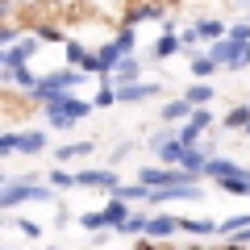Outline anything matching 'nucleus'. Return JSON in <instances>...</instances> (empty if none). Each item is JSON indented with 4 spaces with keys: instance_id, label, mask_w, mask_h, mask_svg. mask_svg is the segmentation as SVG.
<instances>
[{
    "instance_id": "1",
    "label": "nucleus",
    "mask_w": 250,
    "mask_h": 250,
    "mask_svg": "<svg viewBox=\"0 0 250 250\" xmlns=\"http://www.w3.org/2000/svg\"><path fill=\"white\" fill-rule=\"evenodd\" d=\"M50 125H59V129H67V125H75L80 117H88V100H75V96H54L50 104Z\"/></svg>"
},
{
    "instance_id": "2",
    "label": "nucleus",
    "mask_w": 250,
    "mask_h": 250,
    "mask_svg": "<svg viewBox=\"0 0 250 250\" xmlns=\"http://www.w3.org/2000/svg\"><path fill=\"white\" fill-rule=\"evenodd\" d=\"M0 113H4L9 125L29 121V117H34V96H21L17 88H0Z\"/></svg>"
},
{
    "instance_id": "3",
    "label": "nucleus",
    "mask_w": 250,
    "mask_h": 250,
    "mask_svg": "<svg viewBox=\"0 0 250 250\" xmlns=\"http://www.w3.org/2000/svg\"><path fill=\"white\" fill-rule=\"evenodd\" d=\"M129 221V205H125V200H108L104 208H100V213H88L83 217V225H88V229H108V225H113V229H121V225Z\"/></svg>"
},
{
    "instance_id": "4",
    "label": "nucleus",
    "mask_w": 250,
    "mask_h": 250,
    "mask_svg": "<svg viewBox=\"0 0 250 250\" xmlns=\"http://www.w3.org/2000/svg\"><path fill=\"white\" fill-rule=\"evenodd\" d=\"M208 59L213 62H229V67H242V62H250V46L221 38V42H213V54H208Z\"/></svg>"
},
{
    "instance_id": "5",
    "label": "nucleus",
    "mask_w": 250,
    "mask_h": 250,
    "mask_svg": "<svg viewBox=\"0 0 250 250\" xmlns=\"http://www.w3.org/2000/svg\"><path fill=\"white\" fill-rule=\"evenodd\" d=\"M142 184H159V188H188V184H192V171L150 167V171H142Z\"/></svg>"
},
{
    "instance_id": "6",
    "label": "nucleus",
    "mask_w": 250,
    "mask_h": 250,
    "mask_svg": "<svg viewBox=\"0 0 250 250\" xmlns=\"http://www.w3.org/2000/svg\"><path fill=\"white\" fill-rule=\"evenodd\" d=\"M29 196H34V200H46L50 192H46V188H34V184H13L9 192H0V205L13 208V205H21V200H29Z\"/></svg>"
},
{
    "instance_id": "7",
    "label": "nucleus",
    "mask_w": 250,
    "mask_h": 250,
    "mask_svg": "<svg viewBox=\"0 0 250 250\" xmlns=\"http://www.w3.org/2000/svg\"><path fill=\"white\" fill-rule=\"evenodd\" d=\"M175 229H179V217L159 213V217H150V229H146V238H150V242H167Z\"/></svg>"
},
{
    "instance_id": "8",
    "label": "nucleus",
    "mask_w": 250,
    "mask_h": 250,
    "mask_svg": "<svg viewBox=\"0 0 250 250\" xmlns=\"http://www.w3.org/2000/svg\"><path fill=\"white\" fill-rule=\"evenodd\" d=\"M75 184H83V188H108V192H117V175L113 171H80V175H75Z\"/></svg>"
},
{
    "instance_id": "9",
    "label": "nucleus",
    "mask_w": 250,
    "mask_h": 250,
    "mask_svg": "<svg viewBox=\"0 0 250 250\" xmlns=\"http://www.w3.org/2000/svg\"><path fill=\"white\" fill-rule=\"evenodd\" d=\"M154 205H167V200H200L196 188H159V192H150Z\"/></svg>"
},
{
    "instance_id": "10",
    "label": "nucleus",
    "mask_w": 250,
    "mask_h": 250,
    "mask_svg": "<svg viewBox=\"0 0 250 250\" xmlns=\"http://www.w3.org/2000/svg\"><path fill=\"white\" fill-rule=\"evenodd\" d=\"M205 175H213L217 184H221V179H233V175H242V167H238V163H229V159H208Z\"/></svg>"
},
{
    "instance_id": "11",
    "label": "nucleus",
    "mask_w": 250,
    "mask_h": 250,
    "mask_svg": "<svg viewBox=\"0 0 250 250\" xmlns=\"http://www.w3.org/2000/svg\"><path fill=\"white\" fill-rule=\"evenodd\" d=\"M159 92V83H121L117 88V100H146Z\"/></svg>"
},
{
    "instance_id": "12",
    "label": "nucleus",
    "mask_w": 250,
    "mask_h": 250,
    "mask_svg": "<svg viewBox=\"0 0 250 250\" xmlns=\"http://www.w3.org/2000/svg\"><path fill=\"white\" fill-rule=\"evenodd\" d=\"M179 229L196 233V238H205V233H221V221H200V217H179Z\"/></svg>"
},
{
    "instance_id": "13",
    "label": "nucleus",
    "mask_w": 250,
    "mask_h": 250,
    "mask_svg": "<svg viewBox=\"0 0 250 250\" xmlns=\"http://www.w3.org/2000/svg\"><path fill=\"white\" fill-rule=\"evenodd\" d=\"M221 192H229V196H250V171H242V175H233V179H221Z\"/></svg>"
},
{
    "instance_id": "14",
    "label": "nucleus",
    "mask_w": 250,
    "mask_h": 250,
    "mask_svg": "<svg viewBox=\"0 0 250 250\" xmlns=\"http://www.w3.org/2000/svg\"><path fill=\"white\" fill-rule=\"evenodd\" d=\"M42 146H46V134H42V129H29V134H17V150L34 154V150H42Z\"/></svg>"
},
{
    "instance_id": "15",
    "label": "nucleus",
    "mask_w": 250,
    "mask_h": 250,
    "mask_svg": "<svg viewBox=\"0 0 250 250\" xmlns=\"http://www.w3.org/2000/svg\"><path fill=\"white\" fill-rule=\"evenodd\" d=\"M225 125H229V129H250V104L229 108V113H225Z\"/></svg>"
},
{
    "instance_id": "16",
    "label": "nucleus",
    "mask_w": 250,
    "mask_h": 250,
    "mask_svg": "<svg viewBox=\"0 0 250 250\" xmlns=\"http://www.w3.org/2000/svg\"><path fill=\"white\" fill-rule=\"evenodd\" d=\"M150 229V217L146 213H129V221L121 225V233H129V238H134V233H146Z\"/></svg>"
},
{
    "instance_id": "17",
    "label": "nucleus",
    "mask_w": 250,
    "mask_h": 250,
    "mask_svg": "<svg viewBox=\"0 0 250 250\" xmlns=\"http://www.w3.org/2000/svg\"><path fill=\"white\" fill-rule=\"evenodd\" d=\"M188 154V146L179 142V138H167V142H163V163H179Z\"/></svg>"
},
{
    "instance_id": "18",
    "label": "nucleus",
    "mask_w": 250,
    "mask_h": 250,
    "mask_svg": "<svg viewBox=\"0 0 250 250\" xmlns=\"http://www.w3.org/2000/svg\"><path fill=\"white\" fill-rule=\"evenodd\" d=\"M208 96H213V88H208V83H196V88H188V104H192V108H205V100Z\"/></svg>"
},
{
    "instance_id": "19",
    "label": "nucleus",
    "mask_w": 250,
    "mask_h": 250,
    "mask_svg": "<svg viewBox=\"0 0 250 250\" xmlns=\"http://www.w3.org/2000/svg\"><path fill=\"white\" fill-rule=\"evenodd\" d=\"M192 113H196V108L188 104V100H175V104L163 108V117H167V121H179V117H188V121H192Z\"/></svg>"
},
{
    "instance_id": "20",
    "label": "nucleus",
    "mask_w": 250,
    "mask_h": 250,
    "mask_svg": "<svg viewBox=\"0 0 250 250\" xmlns=\"http://www.w3.org/2000/svg\"><path fill=\"white\" fill-rule=\"evenodd\" d=\"M196 34H200V38H213V42H221L225 25H221V21H213V17H208V21H196Z\"/></svg>"
},
{
    "instance_id": "21",
    "label": "nucleus",
    "mask_w": 250,
    "mask_h": 250,
    "mask_svg": "<svg viewBox=\"0 0 250 250\" xmlns=\"http://www.w3.org/2000/svg\"><path fill=\"white\" fill-rule=\"evenodd\" d=\"M175 50H179V38L175 34H163L159 42H154V54H159V59H171Z\"/></svg>"
},
{
    "instance_id": "22",
    "label": "nucleus",
    "mask_w": 250,
    "mask_h": 250,
    "mask_svg": "<svg viewBox=\"0 0 250 250\" xmlns=\"http://www.w3.org/2000/svg\"><path fill=\"white\" fill-rule=\"evenodd\" d=\"M117 80H125V83H138V62L125 54L121 62H117Z\"/></svg>"
},
{
    "instance_id": "23",
    "label": "nucleus",
    "mask_w": 250,
    "mask_h": 250,
    "mask_svg": "<svg viewBox=\"0 0 250 250\" xmlns=\"http://www.w3.org/2000/svg\"><path fill=\"white\" fill-rule=\"evenodd\" d=\"M92 146L88 142H71V146H59V163H67V159H80V154H88Z\"/></svg>"
},
{
    "instance_id": "24",
    "label": "nucleus",
    "mask_w": 250,
    "mask_h": 250,
    "mask_svg": "<svg viewBox=\"0 0 250 250\" xmlns=\"http://www.w3.org/2000/svg\"><path fill=\"white\" fill-rule=\"evenodd\" d=\"M113 196L117 200H142V196H150V192H146V184H138V188H117Z\"/></svg>"
},
{
    "instance_id": "25",
    "label": "nucleus",
    "mask_w": 250,
    "mask_h": 250,
    "mask_svg": "<svg viewBox=\"0 0 250 250\" xmlns=\"http://www.w3.org/2000/svg\"><path fill=\"white\" fill-rule=\"evenodd\" d=\"M208 121H213V113H208V108H196V113H192V121H188V125H192L196 134H205V129H208Z\"/></svg>"
},
{
    "instance_id": "26",
    "label": "nucleus",
    "mask_w": 250,
    "mask_h": 250,
    "mask_svg": "<svg viewBox=\"0 0 250 250\" xmlns=\"http://www.w3.org/2000/svg\"><path fill=\"white\" fill-rule=\"evenodd\" d=\"M213 67H217L213 59H192V75H196V80H205V75H213Z\"/></svg>"
},
{
    "instance_id": "27",
    "label": "nucleus",
    "mask_w": 250,
    "mask_h": 250,
    "mask_svg": "<svg viewBox=\"0 0 250 250\" xmlns=\"http://www.w3.org/2000/svg\"><path fill=\"white\" fill-rule=\"evenodd\" d=\"M50 184H54V188H71V184H75V175H71V171H54Z\"/></svg>"
},
{
    "instance_id": "28",
    "label": "nucleus",
    "mask_w": 250,
    "mask_h": 250,
    "mask_svg": "<svg viewBox=\"0 0 250 250\" xmlns=\"http://www.w3.org/2000/svg\"><path fill=\"white\" fill-rule=\"evenodd\" d=\"M13 150H17V134H4L0 138V154H13Z\"/></svg>"
},
{
    "instance_id": "29",
    "label": "nucleus",
    "mask_w": 250,
    "mask_h": 250,
    "mask_svg": "<svg viewBox=\"0 0 250 250\" xmlns=\"http://www.w3.org/2000/svg\"><path fill=\"white\" fill-rule=\"evenodd\" d=\"M113 100H117V92H108V88H104V92H100V96H96V108H108V104H113Z\"/></svg>"
},
{
    "instance_id": "30",
    "label": "nucleus",
    "mask_w": 250,
    "mask_h": 250,
    "mask_svg": "<svg viewBox=\"0 0 250 250\" xmlns=\"http://www.w3.org/2000/svg\"><path fill=\"white\" fill-rule=\"evenodd\" d=\"M134 250H163V246H159V242H150V238H138Z\"/></svg>"
},
{
    "instance_id": "31",
    "label": "nucleus",
    "mask_w": 250,
    "mask_h": 250,
    "mask_svg": "<svg viewBox=\"0 0 250 250\" xmlns=\"http://www.w3.org/2000/svg\"><path fill=\"white\" fill-rule=\"evenodd\" d=\"M225 250H246V246H238V242H229V246H225Z\"/></svg>"
},
{
    "instance_id": "32",
    "label": "nucleus",
    "mask_w": 250,
    "mask_h": 250,
    "mask_svg": "<svg viewBox=\"0 0 250 250\" xmlns=\"http://www.w3.org/2000/svg\"><path fill=\"white\" fill-rule=\"evenodd\" d=\"M246 134H250V129H246Z\"/></svg>"
}]
</instances>
